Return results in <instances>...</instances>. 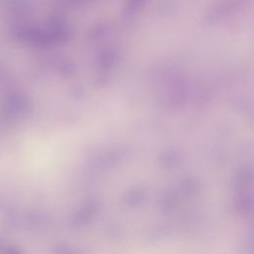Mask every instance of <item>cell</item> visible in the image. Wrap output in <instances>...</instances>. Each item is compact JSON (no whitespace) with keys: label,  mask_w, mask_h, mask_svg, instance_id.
Instances as JSON below:
<instances>
[]
</instances>
